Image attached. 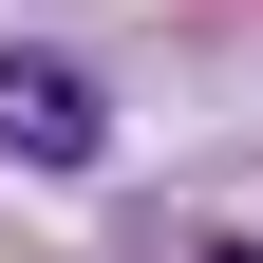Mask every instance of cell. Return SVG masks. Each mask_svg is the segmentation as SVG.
<instances>
[{"label": "cell", "mask_w": 263, "mask_h": 263, "mask_svg": "<svg viewBox=\"0 0 263 263\" xmlns=\"http://www.w3.org/2000/svg\"><path fill=\"white\" fill-rule=\"evenodd\" d=\"M0 151H19V170H94V151H113V113H94L76 57H19L0 38Z\"/></svg>", "instance_id": "6da1fadb"}]
</instances>
